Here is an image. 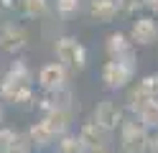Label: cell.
Segmentation results:
<instances>
[{
  "label": "cell",
  "instance_id": "cell-19",
  "mask_svg": "<svg viewBox=\"0 0 158 153\" xmlns=\"http://www.w3.org/2000/svg\"><path fill=\"white\" fill-rule=\"evenodd\" d=\"M77 8H79V0H56V10H59L61 15L77 13Z\"/></svg>",
  "mask_w": 158,
  "mask_h": 153
},
{
  "label": "cell",
  "instance_id": "cell-12",
  "mask_svg": "<svg viewBox=\"0 0 158 153\" xmlns=\"http://www.w3.org/2000/svg\"><path fill=\"white\" fill-rule=\"evenodd\" d=\"M41 110L46 112H54V110H72V92L66 87L56 89V92H46L41 97Z\"/></svg>",
  "mask_w": 158,
  "mask_h": 153
},
{
  "label": "cell",
  "instance_id": "cell-3",
  "mask_svg": "<svg viewBox=\"0 0 158 153\" xmlns=\"http://www.w3.org/2000/svg\"><path fill=\"white\" fill-rule=\"evenodd\" d=\"M133 74H135V66L115 61V59H110L102 66V82H105L107 89H125L127 82L133 79Z\"/></svg>",
  "mask_w": 158,
  "mask_h": 153
},
{
  "label": "cell",
  "instance_id": "cell-7",
  "mask_svg": "<svg viewBox=\"0 0 158 153\" xmlns=\"http://www.w3.org/2000/svg\"><path fill=\"white\" fill-rule=\"evenodd\" d=\"M38 84H41L46 92H56V89L66 87V69L59 64V61L44 64L41 71H38Z\"/></svg>",
  "mask_w": 158,
  "mask_h": 153
},
{
  "label": "cell",
  "instance_id": "cell-22",
  "mask_svg": "<svg viewBox=\"0 0 158 153\" xmlns=\"http://www.w3.org/2000/svg\"><path fill=\"white\" fill-rule=\"evenodd\" d=\"M148 153H158V128L148 135Z\"/></svg>",
  "mask_w": 158,
  "mask_h": 153
},
{
  "label": "cell",
  "instance_id": "cell-18",
  "mask_svg": "<svg viewBox=\"0 0 158 153\" xmlns=\"http://www.w3.org/2000/svg\"><path fill=\"white\" fill-rule=\"evenodd\" d=\"M138 120L143 122L145 128H158V102H151V105H145L140 112H138Z\"/></svg>",
  "mask_w": 158,
  "mask_h": 153
},
{
  "label": "cell",
  "instance_id": "cell-21",
  "mask_svg": "<svg viewBox=\"0 0 158 153\" xmlns=\"http://www.w3.org/2000/svg\"><path fill=\"white\" fill-rule=\"evenodd\" d=\"M15 138V130H8V128H0V151H5L10 146V140Z\"/></svg>",
  "mask_w": 158,
  "mask_h": 153
},
{
  "label": "cell",
  "instance_id": "cell-16",
  "mask_svg": "<svg viewBox=\"0 0 158 153\" xmlns=\"http://www.w3.org/2000/svg\"><path fill=\"white\" fill-rule=\"evenodd\" d=\"M31 148H33V143H31V138H28V133H15L10 146H8L5 151H0V153H31Z\"/></svg>",
  "mask_w": 158,
  "mask_h": 153
},
{
  "label": "cell",
  "instance_id": "cell-2",
  "mask_svg": "<svg viewBox=\"0 0 158 153\" xmlns=\"http://www.w3.org/2000/svg\"><path fill=\"white\" fill-rule=\"evenodd\" d=\"M148 128L138 120H127L120 128V146L125 153H148Z\"/></svg>",
  "mask_w": 158,
  "mask_h": 153
},
{
  "label": "cell",
  "instance_id": "cell-11",
  "mask_svg": "<svg viewBox=\"0 0 158 153\" xmlns=\"http://www.w3.org/2000/svg\"><path fill=\"white\" fill-rule=\"evenodd\" d=\"M79 138L84 140V146L89 148V151H94V148H107V138H110V133H107L105 128H100L94 120H89V122H84V125H82Z\"/></svg>",
  "mask_w": 158,
  "mask_h": 153
},
{
  "label": "cell",
  "instance_id": "cell-1",
  "mask_svg": "<svg viewBox=\"0 0 158 153\" xmlns=\"http://www.w3.org/2000/svg\"><path fill=\"white\" fill-rule=\"evenodd\" d=\"M56 59L66 71H74V74L87 66V51L72 36H64V38L56 41Z\"/></svg>",
  "mask_w": 158,
  "mask_h": 153
},
{
  "label": "cell",
  "instance_id": "cell-27",
  "mask_svg": "<svg viewBox=\"0 0 158 153\" xmlns=\"http://www.w3.org/2000/svg\"><path fill=\"white\" fill-rule=\"evenodd\" d=\"M156 102H158V95H156Z\"/></svg>",
  "mask_w": 158,
  "mask_h": 153
},
{
  "label": "cell",
  "instance_id": "cell-20",
  "mask_svg": "<svg viewBox=\"0 0 158 153\" xmlns=\"http://www.w3.org/2000/svg\"><path fill=\"white\" fill-rule=\"evenodd\" d=\"M148 0H117V8L123 10V13H135L138 8H143Z\"/></svg>",
  "mask_w": 158,
  "mask_h": 153
},
{
  "label": "cell",
  "instance_id": "cell-9",
  "mask_svg": "<svg viewBox=\"0 0 158 153\" xmlns=\"http://www.w3.org/2000/svg\"><path fill=\"white\" fill-rule=\"evenodd\" d=\"M28 38H26V31L18 28V26H5L0 31V49L8 51V54H21L26 49Z\"/></svg>",
  "mask_w": 158,
  "mask_h": 153
},
{
  "label": "cell",
  "instance_id": "cell-17",
  "mask_svg": "<svg viewBox=\"0 0 158 153\" xmlns=\"http://www.w3.org/2000/svg\"><path fill=\"white\" fill-rule=\"evenodd\" d=\"M21 10L28 18H38L48 10V0H21Z\"/></svg>",
  "mask_w": 158,
  "mask_h": 153
},
{
  "label": "cell",
  "instance_id": "cell-10",
  "mask_svg": "<svg viewBox=\"0 0 158 153\" xmlns=\"http://www.w3.org/2000/svg\"><path fill=\"white\" fill-rule=\"evenodd\" d=\"M28 138H31L33 148H48V146H56V140H59V135L51 130L46 117H41L38 122H33V125L28 128Z\"/></svg>",
  "mask_w": 158,
  "mask_h": 153
},
{
  "label": "cell",
  "instance_id": "cell-8",
  "mask_svg": "<svg viewBox=\"0 0 158 153\" xmlns=\"http://www.w3.org/2000/svg\"><path fill=\"white\" fill-rule=\"evenodd\" d=\"M130 41L133 44H140V46L156 44L158 41V23L153 18H138L130 28Z\"/></svg>",
  "mask_w": 158,
  "mask_h": 153
},
{
  "label": "cell",
  "instance_id": "cell-15",
  "mask_svg": "<svg viewBox=\"0 0 158 153\" xmlns=\"http://www.w3.org/2000/svg\"><path fill=\"white\" fill-rule=\"evenodd\" d=\"M44 117H46V122L51 125V130L56 133L59 138L69 133V125H72V110H54V112H48V115H44Z\"/></svg>",
  "mask_w": 158,
  "mask_h": 153
},
{
  "label": "cell",
  "instance_id": "cell-23",
  "mask_svg": "<svg viewBox=\"0 0 158 153\" xmlns=\"http://www.w3.org/2000/svg\"><path fill=\"white\" fill-rule=\"evenodd\" d=\"M148 8H151L153 10V13H158V0H148V3H145Z\"/></svg>",
  "mask_w": 158,
  "mask_h": 153
},
{
  "label": "cell",
  "instance_id": "cell-26",
  "mask_svg": "<svg viewBox=\"0 0 158 153\" xmlns=\"http://www.w3.org/2000/svg\"><path fill=\"white\" fill-rule=\"evenodd\" d=\"M0 122H3V107H0Z\"/></svg>",
  "mask_w": 158,
  "mask_h": 153
},
{
  "label": "cell",
  "instance_id": "cell-25",
  "mask_svg": "<svg viewBox=\"0 0 158 153\" xmlns=\"http://www.w3.org/2000/svg\"><path fill=\"white\" fill-rule=\"evenodd\" d=\"M3 5H13V0H3Z\"/></svg>",
  "mask_w": 158,
  "mask_h": 153
},
{
  "label": "cell",
  "instance_id": "cell-24",
  "mask_svg": "<svg viewBox=\"0 0 158 153\" xmlns=\"http://www.w3.org/2000/svg\"><path fill=\"white\" fill-rule=\"evenodd\" d=\"M89 153H110L107 148H94V151H89Z\"/></svg>",
  "mask_w": 158,
  "mask_h": 153
},
{
  "label": "cell",
  "instance_id": "cell-6",
  "mask_svg": "<svg viewBox=\"0 0 158 153\" xmlns=\"http://www.w3.org/2000/svg\"><path fill=\"white\" fill-rule=\"evenodd\" d=\"M107 54L115 61H123V64L135 66V51H133V41H127V36L123 33H110L107 38Z\"/></svg>",
  "mask_w": 158,
  "mask_h": 153
},
{
  "label": "cell",
  "instance_id": "cell-5",
  "mask_svg": "<svg viewBox=\"0 0 158 153\" xmlns=\"http://www.w3.org/2000/svg\"><path fill=\"white\" fill-rule=\"evenodd\" d=\"M94 122L100 128H105L107 133L123 128V107L115 105L112 100H102L100 105L94 107Z\"/></svg>",
  "mask_w": 158,
  "mask_h": 153
},
{
  "label": "cell",
  "instance_id": "cell-4",
  "mask_svg": "<svg viewBox=\"0 0 158 153\" xmlns=\"http://www.w3.org/2000/svg\"><path fill=\"white\" fill-rule=\"evenodd\" d=\"M0 97L5 102L28 107L33 102V89H31V84H23V82H18V79L5 74V79H0Z\"/></svg>",
  "mask_w": 158,
  "mask_h": 153
},
{
  "label": "cell",
  "instance_id": "cell-13",
  "mask_svg": "<svg viewBox=\"0 0 158 153\" xmlns=\"http://www.w3.org/2000/svg\"><path fill=\"white\" fill-rule=\"evenodd\" d=\"M117 0H92L89 5V15L100 23H110V20L117 15Z\"/></svg>",
  "mask_w": 158,
  "mask_h": 153
},
{
  "label": "cell",
  "instance_id": "cell-14",
  "mask_svg": "<svg viewBox=\"0 0 158 153\" xmlns=\"http://www.w3.org/2000/svg\"><path fill=\"white\" fill-rule=\"evenodd\" d=\"M54 153H89V148L84 146V140L79 138V133H66L56 140Z\"/></svg>",
  "mask_w": 158,
  "mask_h": 153
}]
</instances>
